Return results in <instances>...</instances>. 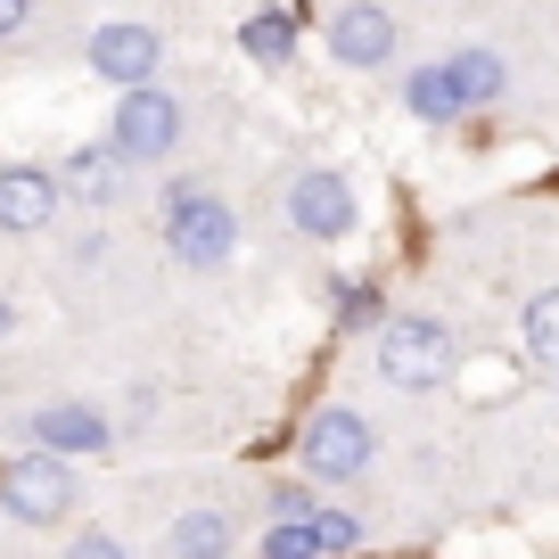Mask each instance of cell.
Returning <instances> with one entry per match:
<instances>
[{"label": "cell", "instance_id": "obj_3", "mask_svg": "<svg viewBox=\"0 0 559 559\" xmlns=\"http://www.w3.org/2000/svg\"><path fill=\"white\" fill-rule=\"evenodd\" d=\"M0 510H9V519H25V526L67 519V510H74V469H67V453H25V461H9V469H0Z\"/></svg>", "mask_w": 559, "mask_h": 559}, {"label": "cell", "instance_id": "obj_15", "mask_svg": "<svg viewBox=\"0 0 559 559\" xmlns=\"http://www.w3.org/2000/svg\"><path fill=\"white\" fill-rule=\"evenodd\" d=\"M403 107H412L419 123H453L461 116V91H453V74H444V67H419L412 83H403Z\"/></svg>", "mask_w": 559, "mask_h": 559}, {"label": "cell", "instance_id": "obj_20", "mask_svg": "<svg viewBox=\"0 0 559 559\" xmlns=\"http://www.w3.org/2000/svg\"><path fill=\"white\" fill-rule=\"evenodd\" d=\"M67 559H123V543H116V535H83Z\"/></svg>", "mask_w": 559, "mask_h": 559}, {"label": "cell", "instance_id": "obj_5", "mask_svg": "<svg viewBox=\"0 0 559 559\" xmlns=\"http://www.w3.org/2000/svg\"><path fill=\"white\" fill-rule=\"evenodd\" d=\"M123 148L132 165H157L165 148L181 140V99L174 91H157V83H132L123 91V107H116V132H107Z\"/></svg>", "mask_w": 559, "mask_h": 559}, {"label": "cell", "instance_id": "obj_22", "mask_svg": "<svg viewBox=\"0 0 559 559\" xmlns=\"http://www.w3.org/2000/svg\"><path fill=\"white\" fill-rule=\"evenodd\" d=\"M9 321H17V313H9V297H0V337H9Z\"/></svg>", "mask_w": 559, "mask_h": 559}, {"label": "cell", "instance_id": "obj_13", "mask_svg": "<svg viewBox=\"0 0 559 559\" xmlns=\"http://www.w3.org/2000/svg\"><path fill=\"white\" fill-rule=\"evenodd\" d=\"M444 74H453L461 107H493V99H502V83H510V74H502V58H493V50H477V41L444 58Z\"/></svg>", "mask_w": 559, "mask_h": 559}, {"label": "cell", "instance_id": "obj_10", "mask_svg": "<svg viewBox=\"0 0 559 559\" xmlns=\"http://www.w3.org/2000/svg\"><path fill=\"white\" fill-rule=\"evenodd\" d=\"M25 437H34L41 453H107L116 428H107V412H91V403H50V412L25 419Z\"/></svg>", "mask_w": 559, "mask_h": 559}, {"label": "cell", "instance_id": "obj_17", "mask_svg": "<svg viewBox=\"0 0 559 559\" xmlns=\"http://www.w3.org/2000/svg\"><path fill=\"white\" fill-rule=\"evenodd\" d=\"M526 354L559 370V288H543V297L526 305Z\"/></svg>", "mask_w": 559, "mask_h": 559}, {"label": "cell", "instance_id": "obj_7", "mask_svg": "<svg viewBox=\"0 0 559 559\" xmlns=\"http://www.w3.org/2000/svg\"><path fill=\"white\" fill-rule=\"evenodd\" d=\"M330 58L337 67H386V58H395V17H386L379 0H354V9H337L330 17Z\"/></svg>", "mask_w": 559, "mask_h": 559}, {"label": "cell", "instance_id": "obj_8", "mask_svg": "<svg viewBox=\"0 0 559 559\" xmlns=\"http://www.w3.org/2000/svg\"><path fill=\"white\" fill-rule=\"evenodd\" d=\"M157 58H165V41L148 34V25H99V34H91V74H107L116 91L148 83V74H157Z\"/></svg>", "mask_w": 559, "mask_h": 559}, {"label": "cell", "instance_id": "obj_1", "mask_svg": "<svg viewBox=\"0 0 559 559\" xmlns=\"http://www.w3.org/2000/svg\"><path fill=\"white\" fill-rule=\"evenodd\" d=\"M453 362H461V346H453L444 321H428V313L379 321V370L395 386H444V379H453Z\"/></svg>", "mask_w": 559, "mask_h": 559}, {"label": "cell", "instance_id": "obj_16", "mask_svg": "<svg viewBox=\"0 0 559 559\" xmlns=\"http://www.w3.org/2000/svg\"><path fill=\"white\" fill-rule=\"evenodd\" d=\"M230 551V519L223 510H190V519L174 526V559H223Z\"/></svg>", "mask_w": 559, "mask_h": 559}, {"label": "cell", "instance_id": "obj_9", "mask_svg": "<svg viewBox=\"0 0 559 559\" xmlns=\"http://www.w3.org/2000/svg\"><path fill=\"white\" fill-rule=\"evenodd\" d=\"M354 543H362V526L346 510H313V519H280L263 535V559H321V551H354Z\"/></svg>", "mask_w": 559, "mask_h": 559}, {"label": "cell", "instance_id": "obj_11", "mask_svg": "<svg viewBox=\"0 0 559 559\" xmlns=\"http://www.w3.org/2000/svg\"><path fill=\"white\" fill-rule=\"evenodd\" d=\"M58 214V181L50 174H34V165H9V174H0V230H41Z\"/></svg>", "mask_w": 559, "mask_h": 559}, {"label": "cell", "instance_id": "obj_4", "mask_svg": "<svg viewBox=\"0 0 559 559\" xmlns=\"http://www.w3.org/2000/svg\"><path fill=\"white\" fill-rule=\"evenodd\" d=\"M297 453H305V469L330 477V486H337V477H362V469H370V419L346 412V403H330V412L305 419Z\"/></svg>", "mask_w": 559, "mask_h": 559}, {"label": "cell", "instance_id": "obj_21", "mask_svg": "<svg viewBox=\"0 0 559 559\" xmlns=\"http://www.w3.org/2000/svg\"><path fill=\"white\" fill-rule=\"evenodd\" d=\"M25 9H34V0H0V34H17V25H25Z\"/></svg>", "mask_w": 559, "mask_h": 559}, {"label": "cell", "instance_id": "obj_18", "mask_svg": "<svg viewBox=\"0 0 559 559\" xmlns=\"http://www.w3.org/2000/svg\"><path fill=\"white\" fill-rule=\"evenodd\" d=\"M313 510H321V502H313L305 486H280V493H272V519H313Z\"/></svg>", "mask_w": 559, "mask_h": 559}, {"label": "cell", "instance_id": "obj_12", "mask_svg": "<svg viewBox=\"0 0 559 559\" xmlns=\"http://www.w3.org/2000/svg\"><path fill=\"white\" fill-rule=\"evenodd\" d=\"M123 165H132V157H123L116 140H99V148H74V157H67V190L83 198V206H107V198H123Z\"/></svg>", "mask_w": 559, "mask_h": 559}, {"label": "cell", "instance_id": "obj_2", "mask_svg": "<svg viewBox=\"0 0 559 559\" xmlns=\"http://www.w3.org/2000/svg\"><path fill=\"white\" fill-rule=\"evenodd\" d=\"M165 247H174V263H190V272H214V263H230V247H239V214H230L223 198H206V190H174Z\"/></svg>", "mask_w": 559, "mask_h": 559}, {"label": "cell", "instance_id": "obj_19", "mask_svg": "<svg viewBox=\"0 0 559 559\" xmlns=\"http://www.w3.org/2000/svg\"><path fill=\"white\" fill-rule=\"evenodd\" d=\"M337 321H370V288H362V280H346V288H337Z\"/></svg>", "mask_w": 559, "mask_h": 559}, {"label": "cell", "instance_id": "obj_6", "mask_svg": "<svg viewBox=\"0 0 559 559\" xmlns=\"http://www.w3.org/2000/svg\"><path fill=\"white\" fill-rule=\"evenodd\" d=\"M288 223H297V239H346L354 230V190L346 174H297V190H288Z\"/></svg>", "mask_w": 559, "mask_h": 559}, {"label": "cell", "instance_id": "obj_14", "mask_svg": "<svg viewBox=\"0 0 559 559\" xmlns=\"http://www.w3.org/2000/svg\"><path fill=\"white\" fill-rule=\"evenodd\" d=\"M239 50L255 58V67H288V58H297V17H280V9L247 17V25H239Z\"/></svg>", "mask_w": 559, "mask_h": 559}]
</instances>
